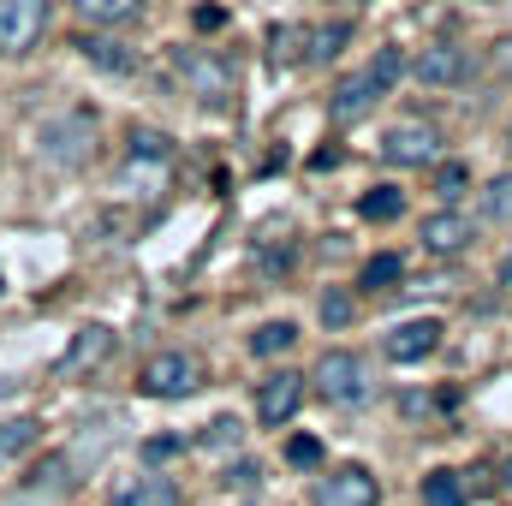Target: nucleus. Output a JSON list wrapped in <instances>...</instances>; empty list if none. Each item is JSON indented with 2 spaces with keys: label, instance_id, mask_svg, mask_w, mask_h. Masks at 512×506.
Wrapping results in <instances>:
<instances>
[{
  "label": "nucleus",
  "instance_id": "2f4dec72",
  "mask_svg": "<svg viewBox=\"0 0 512 506\" xmlns=\"http://www.w3.org/2000/svg\"><path fill=\"white\" fill-rule=\"evenodd\" d=\"M221 483H227V489H233V483H239V489H251V483H256V465H251V459L227 465V477H221Z\"/></svg>",
  "mask_w": 512,
  "mask_h": 506
},
{
  "label": "nucleus",
  "instance_id": "e433bc0d",
  "mask_svg": "<svg viewBox=\"0 0 512 506\" xmlns=\"http://www.w3.org/2000/svg\"><path fill=\"white\" fill-rule=\"evenodd\" d=\"M477 6H495V0H477Z\"/></svg>",
  "mask_w": 512,
  "mask_h": 506
},
{
  "label": "nucleus",
  "instance_id": "2eb2a0df",
  "mask_svg": "<svg viewBox=\"0 0 512 506\" xmlns=\"http://www.w3.org/2000/svg\"><path fill=\"white\" fill-rule=\"evenodd\" d=\"M72 6H78L84 24H102V30H120L143 12V0H72Z\"/></svg>",
  "mask_w": 512,
  "mask_h": 506
},
{
  "label": "nucleus",
  "instance_id": "5701e85b",
  "mask_svg": "<svg viewBox=\"0 0 512 506\" xmlns=\"http://www.w3.org/2000/svg\"><path fill=\"white\" fill-rule=\"evenodd\" d=\"M316 316H322V328H352V316H358V304H352V292H340V286H328V292L316 298Z\"/></svg>",
  "mask_w": 512,
  "mask_h": 506
},
{
  "label": "nucleus",
  "instance_id": "f03ea898",
  "mask_svg": "<svg viewBox=\"0 0 512 506\" xmlns=\"http://www.w3.org/2000/svg\"><path fill=\"white\" fill-rule=\"evenodd\" d=\"M36 143H42V161L84 167L90 149H96V126H90V114H60V120H48V126L36 131Z\"/></svg>",
  "mask_w": 512,
  "mask_h": 506
},
{
  "label": "nucleus",
  "instance_id": "39448f33",
  "mask_svg": "<svg viewBox=\"0 0 512 506\" xmlns=\"http://www.w3.org/2000/svg\"><path fill=\"white\" fill-rule=\"evenodd\" d=\"M197 387H203V364L191 352H161L143 364V393H155V399H185Z\"/></svg>",
  "mask_w": 512,
  "mask_h": 506
},
{
  "label": "nucleus",
  "instance_id": "f8f14e48",
  "mask_svg": "<svg viewBox=\"0 0 512 506\" xmlns=\"http://www.w3.org/2000/svg\"><path fill=\"white\" fill-rule=\"evenodd\" d=\"M376 102H382L376 78H370V72H352V78H340V84H334V96H328V114H334L340 126H352V120H364Z\"/></svg>",
  "mask_w": 512,
  "mask_h": 506
},
{
  "label": "nucleus",
  "instance_id": "aec40b11",
  "mask_svg": "<svg viewBox=\"0 0 512 506\" xmlns=\"http://www.w3.org/2000/svg\"><path fill=\"white\" fill-rule=\"evenodd\" d=\"M304 36H310V30H298V24H274V30H268V60H274V66L304 60Z\"/></svg>",
  "mask_w": 512,
  "mask_h": 506
},
{
  "label": "nucleus",
  "instance_id": "423d86ee",
  "mask_svg": "<svg viewBox=\"0 0 512 506\" xmlns=\"http://www.w3.org/2000/svg\"><path fill=\"white\" fill-rule=\"evenodd\" d=\"M411 66V78L417 84H435V90H453V84H465L471 78V54L459 48V42H429L417 60H405Z\"/></svg>",
  "mask_w": 512,
  "mask_h": 506
},
{
  "label": "nucleus",
  "instance_id": "4468645a",
  "mask_svg": "<svg viewBox=\"0 0 512 506\" xmlns=\"http://www.w3.org/2000/svg\"><path fill=\"white\" fill-rule=\"evenodd\" d=\"M114 506H179V483H173V477H155V471L126 477V483L114 489Z\"/></svg>",
  "mask_w": 512,
  "mask_h": 506
},
{
  "label": "nucleus",
  "instance_id": "cd10ccee",
  "mask_svg": "<svg viewBox=\"0 0 512 506\" xmlns=\"http://www.w3.org/2000/svg\"><path fill=\"white\" fill-rule=\"evenodd\" d=\"M465 185H471V167H465V161H447V167H441V173H435V191H441V197H447V203H453V197H459V191H465Z\"/></svg>",
  "mask_w": 512,
  "mask_h": 506
},
{
  "label": "nucleus",
  "instance_id": "393cba45",
  "mask_svg": "<svg viewBox=\"0 0 512 506\" xmlns=\"http://www.w3.org/2000/svg\"><path fill=\"white\" fill-rule=\"evenodd\" d=\"M30 441H36V423H30V417H18V423H0V465H6V459H18Z\"/></svg>",
  "mask_w": 512,
  "mask_h": 506
},
{
  "label": "nucleus",
  "instance_id": "b1692460",
  "mask_svg": "<svg viewBox=\"0 0 512 506\" xmlns=\"http://www.w3.org/2000/svg\"><path fill=\"white\" fill-rule=\"evenodd\" d=\"M364 72L376 78V90H382V96H387V90H393V84L405 78V48H382V54H376V60H370Z\"/></svg>",
  "mask_w": 512,
  "mask_h": 506
},
{
  "label": "nucleus",
  "instance_id": "20e7f679",
  "mask_svg": "<svg viewBox=\"0 0 512 506\" xmlns=\"http://www.w3.org/2000/svg\"><path fill=\"white\" fill-rule=\"evenodd\" d=\"M48 30V0H0V54L18 60L42 42Z\"/></svg>",
  "mask_w": 512,
  "mask_h": 506
},
{
  "label": "nucleus",
  "instance_id": "ddd939ff",
  "mask_svg": "<svg viewBox=\"0 0 512 506\" xmlns=\"http://www.w3.org/2000/svg\"><path fill=\"white\" fill-rule=\"evenodd\" d=\"M114 352V328H102V322H90V328H78L72 334V346H66V358H60V376H78V370H96L102 358Z\"/></svg>",
  "mask_w": 512,
  "mask_h": 506
},
{
  "label": "nucleus",
  "instance_id": "72a5a7b5",
  "mask_svg": "<svg viewBox=\"0 0 512 506\" xmlns=\"http://www.w3.org/2000/svg\"><path fill=\"white\" fill-rule=\"evenodd\" d=\"M495 66L512 78V36H501V42H495Z\"/></svg>",
  "mask_w": 512,
  "mask_h": 506
},
{
  "label": "nucleus",
  "instance_id": "412c9836",
  "mask_svg": "<svg viewBox=\"0 0 512 506\" xmlns=\"http://www.w3.org/2000/svg\"><path fill=\"white\" fill-rule=\"evenodd\" d=\"M423 506H465L459 471H429V477H423Z\"/></svg>",
  "mask_w": 512,
  "mask_h": 506
},
{
  "label": "nucleus",
  "instance_id": "dca6fc26",
  "mask_svg": "<svg viewBox=\"0 0 512 506\" xmlns=\"http://www.w3.org/2000/svg\"><path fill=\"white\" fill-rule=\"evenodd\" d=\"M358 215H364V221H399V215H405V191H399V185L364 191V197H358Z\"/></svg>",
  "mask_w": 512,
  "mask_h": 506
},
{
  "label": "nucleus",
  "instance_id": "f704fd0d",
  "mask_svg": "<svg viewBox=\"0 0 512 506\" xmlns=\"http://www.w3.org/2000/svg\"><path fill=\"white\" fill-rule=\"evenodd\" d=\"M501 286H512V251L501 256Z\"/></svg>",
  "mask_w": 512,
  "mask_h": 506
},
{
  "label": "nucleus",
  "instance_id": "7c9ffc66",
  "mask_svg": "<svg viewBox=\"0 0 512 506\" xmlns=\"http://www.w3.org/2000/svg\"><path fill=\"white\" fill-rule=\"evenodd\" d=\"M489 215H495V221H507V215H512V173L489 185Z\"/></svg>",
  "mask_w": 512,
  "mask_h": 506
},
{
  "label": "nucleus",
  "instance_id": "c9c22d12",
  "mask_svg": "<svg viewBox=\"0 0 512 506\" xmlns=\"http://www.w3.org/2000/svg\"><path fill=\"white\" fill-rule=\"evenodd\" d=\"M501 477H507V489H512V459H507V465H501Z\"/></svg>",
  "mask_w": 512,
  "mask_h": 506
},
{
  "label": "nucleus",
  "instance_id": "6e6552de",
  "mask_svg": "<svg viewBox=\"0 0 512 506\" xmlns=\"http://www.w3.org/2000/svg\"><path fill=\"white\" fill-rule=\"evenodd\" d=\"M435 155H441V137H435V126L405 120V126H393L382 137V161H387V167H429Z\"/></svg>",
  "mask_w": 512,
  "mask_h": 506
},
{
  "label": "nucleus",
  "instance_id": "7ed1b4c3",
  "mask_svg": "<svg viewBox=\"0 0 512 506\" xmlns=\"http://www.w3.org/2000/svg\"><path fill=\"white\" fill-rule=\"evenodd\" d=\"M316 393H322L328 405H358V399L370 393V364H364L358 352H322V364H316Z\"/></svg>",
  "mask_w": 512,
  "mask_h": 506
},
{
  "label": "nucleus",
  "instance_id": "f3484780",
  "mask_svg": "<svg viewBox=\"0 0 512 506\" xmlns=\"http://www.w3.org/2000/svg\"><path fill=\"white\" fill-rule=\"evenodd\" d=\"M78 48H84V60H96L102 72H131V48L114 42V36H84Z\"/></svg>",
  "mask_w": 512,
  "mask_h": 506
},
{
  "label": "nucleus",
  "instance_id": "4be33fe9",
  "mask_svg": "<svg viewBox=\"0 0 512 506\" xmlns=\"http://www.w3.org/2000/svg\"><path fill=\"white\" fill-rule=\"evenodd\" d=\"M292 346H298V328H292V322H262L251 334L256 358H274V352H292Z\"/></svg>",
  "mask_w": 512,
  "mask_h": 506
},
{
  "label": "nucleus",
  "instance_id": "bb28decb",
  "mask_svg": "<svg viewBox=\"0 0 512 506\" xmlns=\"http://www.w3.org/2000/svg\"><path fill=\"white\" fill-rule=\"evenodd\" d=\"M131 161H167V137L161 131H131Z\"/></svg>",
  "mask_w": 512,
  "mask_h": 506
},
{
  "label": "nucleus",
  "instance_id": "9b49d317",
  "mask_svg": "<svg viewBox=\"0 0 512 506\" xmlns=\"http://www.w3.org/2000/svg\"><path fill=\"white\" fill-rule=\"evenodd\" d=\"M471 239H477L471 215H459V209H435V215H423V251L459 256L465 245H471Z\"/></svg>",
  "mask_w": 512,
  "mask_h": 506
},
{
  "label": "nucleus",
  "instance_id": "a211bd4d",
  "mask_svg": "<svg viewBox=\"0 0 512 506\" xmlns=\"http://www.w3.org/2000/svg\"><path fill=\"white\" fill-rule=\"evenodd\" d=\"M346 36H352V24H346V18H334V24L310 30V36H304V42H310V48H304V60H316V66H322V60H334V54L346 48Z\"/></svg>",
  "mask_w": 512,
  "mask_h": 506
},
{
  "label": "nucleus",
  "instance_id": "473e14b6",
  "mask_svg": "<svg viewBox=\"0 0 512 506\" xmlns=\"http://www.w3.org/2000/svg\"><path fill=\"white\" fill-rule=\"evenodd\" d=\"M221 24H227L221 6H197V30H221Z\"/></svg>",
  "mask_w": 512,
  "mask_h": 506
},
{
  "label": "nucleus",
  "instance_id": "6ab92c4d",
  "mask_svg": "<svg viewBox=\"0 0 512 506\" xmlns=\"http://www.w3.org/2000/svg\"><path fill=\"white\" fill-rule=\"evenodd\" d=\"M399 274H405V262H399L393 251H382V256H370V262H364L358 286H364V292H393V286H399Z\"/></svg>",
  "mask_w": 512,
  "mask_h": 506
},
{
  "label": "nucleus",
  "instance_id": "f257e3e1",
  "mask_svg": "<svg viewBox=\"0 0 512 506\" xmlns=\"http://www.w3.org/2000/svg\"><path fill=\"white\" fill-rule=\"evenodd\" d=\"M173 66H179L185 90H191L197 102H209V108L233 102V90H239V72H233V60H227V54H209V48H179V54H173Z\"/></svg>",
  "mask_w": 512,
  "mask_h": 506
},
{
  "label": "nucleus",
  "instance_id": "c756f323",
  "mask_svg": "<svg viewBox=\"0 0 512 506\" xmlns=\"http://www.w3.org/2000/svg\"><path fill=\"white\" fill-rule=\"evenodd\" d=\"M173 453H185L179 435H149V441H143V459H149V465H161V459H173Z\"/></svg>",
  "mask_w": 512,
  "mask_h": 506
},
{
  "label": "nucleus",
  "instance_id": "9d476101",
  "mask_svg": "<svg viewBox=\"0 0 512 506\" xmlns=\"http://www.w3.org/2000/svg\"><path fill=\"white\" fill-rule=\"evenodd\" d=\"M441 346V322L435 316H417V322H399L393 334L382 340V352L393 358V364H423L429 352Z\"/></svg>",
  "mask_w": 512,
  "mask_h": 506
},
{
  "label": "nucleus",
  "instance_id": "1a4fd4ad",
  "mask_svg": "<svg viewBox=\"0 0 512 506\" xmlns=\"http://www.w3.org/2000/svg\"><path fill=\"white\" fill-rule=\"evenodd\" d=\"M376 477L364 465H346V471H328L316 483V506H376Z\"/></svg>",
  "mask_w": 512,
  "mask_h": 506
},
{
  "label": "nucleus",
  "instance_id": "a878e982",
  "mask_svg": "<svg viewBox=\"0 0 512 506\" xmlns=\"http://www.w3.org/2000/svg\"><path fill=\"white\" fill-rule=\"evenodd\" d=\"M286 465L316 471V465H322V441H316V435H292V441H286Z\"/></svg>",
  "mask_w": 512,
  "mask_h": 506
},
{
  "label": "nucleus",
  "instance_id": "c85d7f7f",
  "mask_svg": "<svg viewBox=\"0 0 512 506\" xmlns=\"http://www.w3.org/2000/svg\"><path fill=\"white\" fill-rule=\"evenodd\" d=\"M239 435H245L239 417H215V423L203 429V447H239Z\"/></svg>",
  "mask_w": 512,
  "mask_h": 506
},
{
  "label": "nucleus",
  "instance_id": "0eeeda50",
  "mask_svg": "<svg viewBox=\"0 0 512 506\" xmlns=\"http://www.w3.org/2000/svg\"><path fill=\"white\" fill-rule=\"evenodd\" d=\"M298 405H304V376H298V370H280V376H268L256 387V417H262V429H286V423L298 417Z\"/></svg>",
  "mask_w": 512,
  "mask_h": 506
}]
</instances>
